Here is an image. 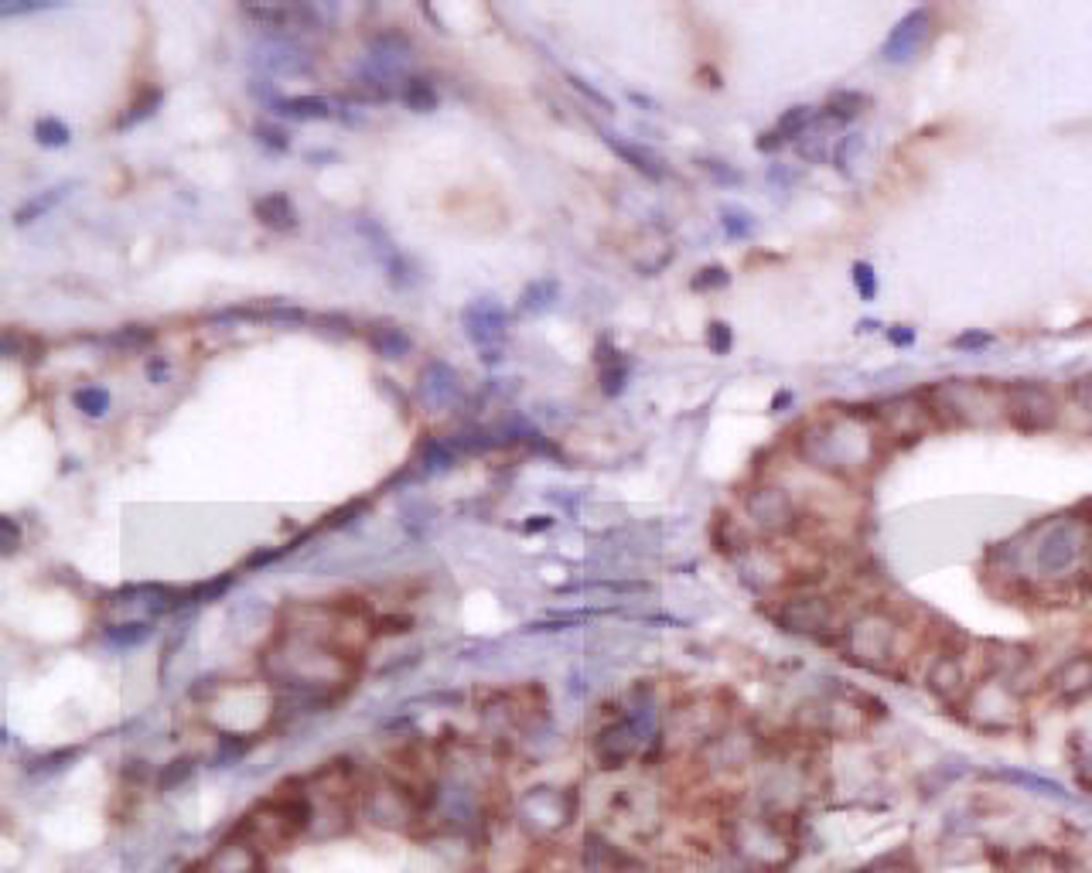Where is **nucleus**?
Masks as SVG:
<instances>
[{
    "instance_id": "473e14b6",
    "label": "nucleus",
    "mask_w": 1092,
    "mask_h": 873,
    "mask_svg": "<svg viewBox=\"0 0 1092 873\" xmlns=\"http://www.w3.org/2000/svg\"><path fill=\"white\" fill-rule=\"evenodd\" d=\"M867 873H922V870L915 867L912 853H908V850H898V853L881 856V860L874 863V867L867 870Z\"/></svg>"
},
{
    "instance_id": "7ed1b4c3",
    "label": "nucleus",
    "mask_w": 1092,
    "mask_h": 873,
    "mask_svg": "<svg viewBox=\"0 0 1092 873\" xmlns=\"http://www.w3.org/2000/svg\"><path fill=\"white\" fill-rule=\"evenodd\" d=\"M652 734L649 713H632L625 720H615L594 737V758L601 761V768H622L628 758L639 754L645 737Z\"/></svg>"
},
{
    "instance_id": "4be33fe9",
    "label": "nucleus",
    "mask_w": 1092,
    "mask_h": 873,
    "mask_svg": "<svg viewBox=\"0 0 1092 873\" xmlns=\"http://www.w3.org/2000/svg\"><path fill=\"white\" fill-rule=\"evenodd\" d=\"M369 345H372V352L383 355V359H403V355L413 348L410 335L403 328H372Z\"/></svg>"
},
{
    "instance_id": "2eb2a0df",
    "label": "nucleus",
    "mask_w": 1092,
    "mask_h": 873,
    "mask_svg": "<svg viewBox=\"0 0 1092 873\" xmlns=\"http://www.w3.org/2000/svg\"><path fill=\"white\" fill-rule=\"evenodd\" d=\"M1011 873H1072V860L1052 846H1024L1014 853Z\"/></svg>"
},
{
    "instance_id": "9b49d317",
    "label": "nucleus",
    "mask_w": 1092,
    "mask_h": 873,
    "mask_svg": "<svg viewBox=\"0 0 1092 873\" xmlns=\"http://www.w3.org/2000/svg\"><path fill=\"white\" fill-rule=\"evenodd\" d=\"M816 116H819V113L813 110V106H792V110H785V113L779 116V123H775V130L761 133L755 147H758L761 154L779 151L782 144H789V140H799L802 133H806L809 127H813Z\"/></svg>"
},
{
    "instance_id": "dca6fc26",
    "label": "nucleus",
    "mask_w": 1092,
    "mask_h": 873,
    "mask_svg": "<svg viewBox=\"0 0 1092 873\" xmlns=\"http://www.w3.org/2000/svg\"><path fill=\"white\" fill-rule=\"evenodd\" d=\"M270 110L277 116H287V120H332L335 116V106L328 103V99L321 96H277L270 103Z\"/></svg>"
},
{
    "instance_id": "b1692460",
    "label": "nucleus",
    "mask_w": 1092,
    "mask_h": 873,
    "mask_svg": "<svg viewBox=\"0 0 1092 873\" xmlns=\"http://www.w3.org/2000/svg\"><path fill=\"white\" fill-rule=\"evenodd\" d=\"M69 188L72 185H59V188H48V191H41V195L28 198V202H24L18 212H14V226H28V222L41 219L45 212H52L55 205H59L62 198H65V191H69Z\"/></svg>"
},
{
    "instance_id": "5701e85b",
    "label": "nucleus",
    "mask_w": 1092,
    "mask_h": 873,
    "mask_svg": "<svg viewBox=\"0 0 1092 873\" xmlns=\"http://www.w3.org/2000/svg\"><path fill=\"white\" fill-rule=\"evenodd\" d=\"M400 99L410 106L413 113H434V110H437V103H441V99H437V89L430 86L427 79H420V76L403 79V86H400Z\"/></svg>"
},
{
    "instance_id": "1a4fd4ad",
    "label": "nucleus",
    "mask_w": 1092,
    "mask_h": 873,
    "mask_svg": "<svg viewBox=\"0 0 1092 873\" xmlns=\"http://www.w3.org/2000/svg\"><path fill=\"white\" fill-rule=\"evenodd\" d=\"M748 515L755 519L758 529L785 532V529H792V522H796V505H792L785 488L761 485L748 495Z\"/></svg>"
},
{
    "instance_id": "423d86ee",
    "label": "nucleus",
    "mask_w": 1092,
    "mask_h": 873,
    "mask_svg": "<svg viewBox=\"0 0 1092 873\" xmlns=\"http://www.w3.org/2000/svg\"><path fill=\"white\" fill-rule=\"evenodd\" d=\"M970 717L980 723L983 730H1011L1017 717H1021V703L1007 689L1004 679H987L983 686L973 689L970 696Z\"/></svg>"
},
{
    "instance_id": "a878e982",
    "label": "nucleus",
    "mask_w": 1092,
    "mask_h": 873,
    "mask_svg": "<svg viewBox=\"0 0 1092 873\" xmlns=\"http://www.w3.org/2000/svg\"><path fill=\"white\" fill-rule=\"evenodd\" d=\"M864 106H871V96L847 93V89H843V93H833L830 96V103H826L823 113L830 116V120H837V123H847V120H854V116L864 110Z\"/></svg>"
},
{
    "instance_id": "393cba45",
    "label": "nucleus",
    "mask_w": 1092,
    "mask_h": 873,
    "mask_svg": "<svg viewBox=\"0 0 1092 873\" xmlns=\"http://www.w3.org/2000/svg\"><path fill=\"white\" fill-rule=\"evenodd\" d=\"M557 297H560V284L553 277L533 280V284L523 290V297H519V311L540 314V311H546V307H553V301H557Z\"/></svg>"
},
{
    "instance_id": "a211bd4d",
    "label": "nucleus",
    "mask_w": 1092,
    "mask_h": 873,
    "mask_svg": "<svg viewBox=\"0 0 1092 873\" xmlns=\"http://www.w3.org/2000/svg\"><path fill=\"white\" fill-rule=\"evenodd\" d=\"M997 778H1000V781H1007V785L1024 788V792H1031V795L1052 798V802H1062V805H1069V802H1072V795L1065 792V788L1058 785V781H1052V778H1041V775H1034V771L1004 768V771H997Z\"/></svg>"
},
{
    "instance_id": "c9c22d12",
    "label": "nucleus",
    "mask_w": 1092,
    "mask_h": 873,
    "mask_svg": "<svg viewBox=\"0 0 1092 873\" xmlns=\"http://www.w3.org/2000/svg\"><path fill=\"white\" fill-rule=\"evenodd\" d=\"M731 284V273L724 266H703V270L693 277V290H717Z\"/></svg>"
},
{
    "instance_id": "2f4dec72",
    "label": "nucleus",
    "mask_w": 1092,
    "mask_h": 873,
    "mask_svg": "<svg viewBox=\"0 0 1092 873\" xmlns=\"http://www.w3.org/2000/svg\"><path fill=\"white\" fill-rule=\"evenodd\" d=\"M72 137V130L65 127L62 120H55V116H41V120L35 123V140L38 147H65Z\"/></svg>"
},
{
    "instance_id": "c03bdc74",
    "label": "nucleus",
    "mask_w": 1092,
    "mask_h": 873,
    "mask_svg": "<svg viewBox=\"0 0 1092 873\" xmlns=\"http://www.w3.org/2000/svg\"><path fill=\"white\" fill-rule=\"evenodd\" d=\"M0 529H4V550L14 553V546H18V526H14L11 519H0Z\"/></svg>"
},
{
    "instance_id": "f3484780",
    "label": "nucleus",
    "mask_w": 1092,
    "mask_h": 873,
    "mask_svg": "<svg viewBox=\"0 0 1092 873\" xmlns=\"http://www.w3.org/2000/svg\"><path fill=\"white\" fill-rule=\"evenodd\" d=\"M253 215H256V219H260L267 229H273V232H291V229L297 226V212H294L291 198L280 195V191H273V195L256 198Z\"/></svg>"
},
{
    "instance_id": "0eeeda50",
    "label": "nucleus",
    "mask_w": 1092,
    "mask_h": 873,
    "mask_svg": "<svg viewBox=\"0 0 1092 873\" xmlns=\"http://www.w3.org/2000/svg\"><path fill=\"white\" fill-rule=\"evenodd\" d=\"M929 35H932V14H929V7H915V11H908L905 18H901L895 28H891L888 41H884V48H881L884 62H891V65L915 62V55L925 48Z\"/></svg>"
},
{
    "instance_id": "f8f14e48",
    "label": "nucleus",
    "mask_w": 1092,
    "mask_h": 873,
    "mask_svg": "<svg viewBox=\"0 0 1092 873\" xmlns=\"http://www.w3.org/2000/svg\"><path fill=\"white\" fill-rule=\"evenodd\" d=\"M420 399H424L427 406H448L458 399L461 393V382H458V372L451 369L448 362H430L424 372H420V386H417Z\"/></svg>"
},
{
    "instance_id": "e433bc0d",
    "label": "nucleus",
    "mask_w": 1092,
    "mask_h": 873,
    "mask_svg": "<svg viewBox=\"0 0 1092 873\" xmlns=\"http://www.w3.org/2000/svg\"><path fill=\"white\" fill-rule=\"evenodd\" d=\"M731 342H734V335H731V328H727L724 321H710L707 324V345H710V352H714V355H727V352H731Z\"/></svg>"
},
{
    "instance_id": "7c9ffc66",
    "label": "nucleus",
    "mask_w": 1092,
    "mask_h": 873,
    "mask_svg": "<svg viewBox=\"0 0 1092 873\" xmlns=\"http://www.w3.org/2000/svg\"><path fill=\"white\" fill-rule=\"evenodd\" d=\"M721 226L731 239H748L755 232V215L748 209H738V205H727V209H721Z\"/></svg>"
},
{
    "instance_id": "f03ea898",
    "label": "nucleus",
    "mask_w": 1092,
    "mask_h": 873,
    "mask_svg": "<svg viewBox=\"0 0 1092 873\" xmlns=\"http://www.w3.org/2000/svg\"><path fill=\"white\" fill-rule=\"evenodd\" d=\"M1004 410L1017 430H1048L1058 420V403L1038 382H1017V386L1004 389Z\"/></svg>"
},
{
    "instance_id": "39448f33",
    "label": "nucleus",
    "mask_w": 1092,
    "mask_h": 873,
    "mask_svg": "<svg viewBox=\"0 0 1092 873\" xmlns=\"http://www.w3.org/2000/svg\"><path fill=\"white\" fill-rule=\"evenodd\" d=\"M847 648L857 662H888L891 652H895V621L888 614H864L847 628Z\"/></svg>"
},
{
    "instance_id": "37998d69",
    "label": "nucleus",
    "mask_w": 1092,
    "mask_h": 873,
    "mask_svg": "<svg viewBox=\"0 0 1092 873\" xmlns=\"http://www.w3.org/2000/svg\"><path fill=\"white\" fill-rule=\"evenodd\" d=\"M48 4H0V18H11V14H31V11H45Z\"/></svg>"
},
{
    "instance_id": "49530a36",
    "label": "nucleus",
    "mask_w": 1092,
    "mask_h": 873,
    "mask_svg": "<svg viewBox=\"0 0 1092 873\" xmlns=\"http://www.w3.org/2000/svg\"><path fill=\"white\" fill-rule=\"evenodd\" d=\"M615 873H652V870L639 867V863H625V867H615Z\"/></svg>"
},
{
    "instance_id": "4468645a",
    "label": "nucleus",
    "mask_w": 1092,
    "mask_h": 873,
    "mask_svg": "<svg viewBox=\"0 0 1092 873\" xmlns=\"http://www.w3.org/2000/svg\"><path fill=\"white\" fill-rule=\"evenodd\" d=\"M925 686H929L939 700H956V696L966 689L963 662H959L956 655H939V659L929 665V672H925Z\"/></svg>"
},
{
    "instance_id": "f257e3e1",
    "label": "nucleus",
    "mask_w": 1092,
    "mask_h": 873,
    "mask_svg": "<svg viewBox=\"0 0 1092 873\" xmlns=\"http://www.w3.org/2000/svg\"><path fill=\"white\" fill-rule=\"evenodd\" d=\"M1092 529L1086 519H1055L1041 529V536L1034 539V570L1045 580H1062L1072 570L1082 567L1089 553Z\"/></svg>"
},
{
    "instance_id": "412c9836",
    "label": "nucleus",
    "mask_w": 1092,
    "mask_h": 873,
    "mask_svg": "<svg viewBox=\"0 0 1092 873\" xmlns=\"http://www.w3.org/2000/svg\"><path fill=\"white\" fill-rule=\"evenodd\" d=\"M243 14L260 24V28H270V31H287L304 18L297 7H280V4H267V7L250 4V7H243Z\"/></svg>"
},
{
    "instance_id": "9d476101",
    "label": "nucleus",
    "mask_w": 1092,
    "mask_h": 873,
    "mask_svg": "<svg viewBox=\"0 0 1092 873\" xmlns=\"http://www.w3.org/2000/svg\"><path fill=\"white\" fill-rule=\"evenodd\" d=\"M1048 689H1052V696L1062 703H1079V700H1086V696H1092V652L1065 659L1052 676H1048Z\"/></svg>"
},
{
    "instance_id": "aec40b11",
    "label": "nucleus",
    "mask_w": 1092,
    "mask_h": 873,
    "mask_svg": "<svg viewBox=\"0 0 1092 873\" xmlns=\"http://www.w3.org/2000/svg\"><path fill=\"white\" fill-rule=\"evenodd\" d=\"M598 382H601V393L605 396H622L625 393V382H628V362L622 359V352H611L608 342L598 345Z\"/></svg>"
},
{
    "instance_id": "58836bf2",
    "label": "nucleus",
    "mask_w": 1092,
    "mask_h": 873,
    "mask_svg": "<svg viewBox=\"0 0 1092 873\" xmlns=\"http://www.w3.org/2000/svg\"><path fill=\"white\" fill-rule=\"evenodd\" d=\"M700 168L707 171L710 178H717V181H721V185H741V181H744V174H741V171L727 168L724 161H714V157H703V161H700Z\"/></svg>"
},
{
    "instance_id": "20e7f679",
    "label": "nucleus",
    "mask_w": 1092,
    "mask_h": 873,
    "mask_svg": "<svg viewBox=\"0 0 1092 873\" xmlns=\"http://www.w3.org/2000/svg\"><path fill=\"white\" fill-rule=\"evenodd\" d=\"M461 321H465L468 338L482 348L485 362H499V348L506 342V328H509V311L502 307L495 297H482V301H471L465 311H461Z\"/></svg>"
},
{
    "instance_id": "a19ab883",
    "label": "nucleus",
    "mask_w": 1092,
    "mask_h": 873,
    "mask_svg": "<svg viewBox=\"0 0 1092 873\" xmlns=\"http://www.w3.org/2000/svg\"><path fill=\"white\" fill-rule=\"evenodd\" d=\"M263 62H267V69H273V72H284V69H301V55H297V52H291V48H277V52H270L267 58H263Z\"/></svg>"
},
{
    "instance_id": "4c0bfd02",
    "label": "nucleus",
    "mask_w": 1092,
    "mask_h": 873,
    "mask_svg": "<svg viewBox=\"0 0 1092 873\" xmlns=\"http://www.w3.org/2000/svg\"><path fill=\"white\" fill-rule=\"evenodd\" d=\"M854 287L864 301H874L878 297V280H874V266L871 263H857L854 266Z\"/></svg>"
},
{
    "instance_id": "a18cd8bd",
    "label": "nucleus",
    "mask_w": 1092,
    "mask_h": 873,
    "mask_svg": "<svg viewBox=\"0 0 1092 873\" xmlns=\"http://www.w3.org/2000/svg\"><path fill=\"white\" fill-rule=\"evenodd\" d=\"M147 379H151V382H164V379H168V362L157 359V362L147 365Z\"/></svg>"
},
{
    "instance_id": "6ab92c4d",
    "label": "nucleus",
    "mask_w": 1092,
    "mask_h": 873,
    "mask_svg": "<svg viewBox=\"0 0 1092 873\" xmlns=\"http://www.w3.org/2000/svg\"><path fill=\"white\" fill-rule=\"evenodd\" d=\"M526 816L533 822H540L543 829H557L567 822V805L564 798H560L557 792H550V788H540L536 795H529L526 802Z\"/></svg>"
},
{
    "instance_id": "f704fd0d",
    "label": "nucleus",
    "mask_w": 1092,
    "mask_h": 873,
    "mask_svg": "<svg viewBox=\"0 0 1092 873\" xmlns=\"http://www.w3.org/2000/svg\"><path fill=\"white\" fill-rule=\"evenodd\" d=\"M857 147H864V137L860 133H847V137H837V147H833V164L847 174L850 171V157H854Z\"/></svg>"
},
{
    "instance_id": "ddd939ff",
    "label": "nucleus",
    "mask_w": 1092,
    "mask_h": 873,
    "mask_svg": "<svg viewBox=\"0 0 1092 873\" xmlns=\"http://www.w3.org/2000/svg\"><path fill=\"white\" fill-rule=\"evenodd\" d=\"M601 137H605V144H608L611 151H615L618 157H622L625 164H632V168L639 171V174H645V178H649V181H663V178H666V164H663V157L652 154L649 147L632 144V140H622V137H615V133H601Z\"/></svg>"
},
{
    "instance_id": "de8ad7c7",
    "label": "nucleus",
    "mask_w": 1092,
    "mask_h": 873,
    "mask_svg": "<svg viewBox=\"0 0 1092 873\" xmlns=\"http://www.w3.org/2000/svg\"><path fill=\"white\" fill-rule=\"evenodd\" d=\"M891 338H895L898 345H908L912 342V331H891Z\"/></svg>"
},
{
    "instance_id": "c756f323",
    "label": "nucleus",
    "mask_w": 1092,
    "mask_h": 873,
    "mask_svg": "<svg viewBox=\"0 0 1092 873\" xmlns=\"http://www.w3.org/2000/svg\"><path fill=\"white\" fill-rule=\"evenodd\" d=\"M72 403H76L79 413H86V417H103L106 410H110V393L99 386H82L76 396H72Z\"/></svg>"
},
{
    "instance_id": "79ce46f5",
    "label": "nucleus",
    "mask_w": 1092,
    "mask_h": 873,
    "mask_svg": "<svg viewBox=\"0 0 1092 873\" xmlns=\"http://www.w3.org/2000/svg\"><path fill=\"white\" fill-rule=\"evenodd\" d=\"M567 82H570V86H574L577 93H581L584 99H591V103H598V106H601V110H605V113H611V110H615V106H611V99H608L605 93H598V89H594V86H587V82H584L581 76H567Z\"/></svg>"
},
{
    "instance_id": "72a5a7b5",
    "label": "nucleus",
    "mask_w": 1092,
    "mask_h": 873,
    "mask_svg": "<svg viewBox=\"0 0 1092 873\" xmlns=\"http://www.w3.org/2000/svg\"><path fill=\"white\" fill-rule=\"evenodd\" d=\"M147 635H151V625H144V621H127V625L110 628V642H117V645H137V642H144Z\"/></svg>"
},
{
    "instance_id": "c85d7f7f",
    "label": "nucleus",
    "mask_w": 1092,
    "mask_h": 873,
    "mask_svg": "<svg viewBox=\"0 0 1092 873\" xmlns=\"http://www.w3.org/2000/svg\"><path fill=\"white\" fill-rule=\"evenodd\" d=\"M161 103H164V93H161V89H147L144 96L134 99V106H130L127 116H123V120H120V130L134 127V123L151 120V116L157 113V106H161Z\"/></svg>"
},
{
    "instance_id": "ea45409f",
    "label": "nucleus",
    "mask_w": 1092,
    "mask_h": 873,
    "mask_svg": "<svg viewBox=\"0 0 1092 873\" xmlns=\"http://www.w3.org/2000/svg\"><path fill=\"white\" fill-rule=\"evenodd\" d=\"M256 140H260L263 147H273V151H287L291 147V140H287V133L280 127H270V123H256Z\"/></svg>"
},
{
    "instance_id": "6e6552de",
    "label": "nucleus",
    "mask_w": 1092,
    "mask_h": 873,
    "mask_svg": "<svg viewBox=\"0 0 1092 873\" xmlns=\"http://www.w3.org/2000/svg\"><path fill=\"white\" fill-rule=\"evenodd\" d=\"M775 618H779V625L785 631H792V635L819 638V635H826L830 625H833V608H830L826 597L802 594V597H789Z\"/></svg>"
},
{
    "instance_id": "cd10ccee",
    "label": "nucleus",
    "mask_w": 1092,
    "mask_h": 873,
    "mask_svg": "<svg viewBox=\"0 0 1092 873\" xmlns=\"http://www.w3.org/2000/svg\"><path fill=\"white\" fill-rule=\"evenodd\" d=\"M454 457H458V444H454V440H437L434 437V440H427V444L420 447V464L430 468V471H434V468H451Z\"/></svg>"
},
{
    "instance_id": "bb28decb",
    "label": "nucleus",
    "mask_w": 1092,
    "mask_h": 873,
    "mask_svg": "<svg viewBox=\"0 0 1092 873\" xmlns=\"http://www.w3.org/2000/svg\"><path fill=\"white\" fill-rule=\"evenodd\" d=\"M106 342L113 348H120V352H144L147 345H154V331L144 328V324H127V328L113 331Z\"/></svg>"
}]
</instances>
